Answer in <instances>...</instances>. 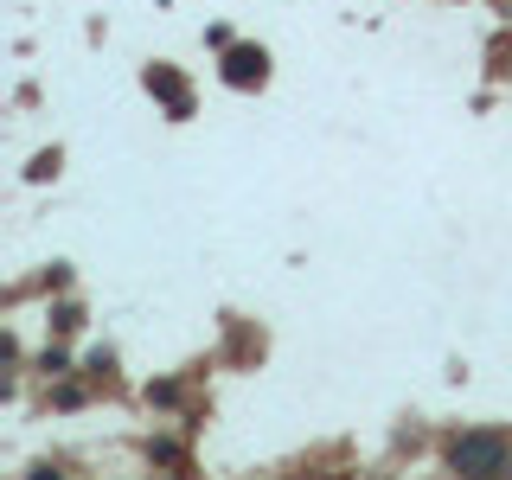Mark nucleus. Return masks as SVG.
Segmentation results:
<instances>
[{
  "instance_id": "obj_1",
  "label": "nucleus",
  "mask_w": 512,
  "mask_h": 480,
  "mask_svg": "<svg viewBox=\"0 0 512 480\" xmlns=\"http://www.w3.org/2000/svg\"><path fill=\"white\" fill-rule=\"evenodd\" d=\"M448 468H455V474H506L512 448L500 436H461L455 448H448Z\"/></svg>"
},
{
  "instance_id": "obj_2",
  "label": "nucleus",
  "mask_w": 512,
  "mask_h": 480,
  "mask_svg": "<svg viewBox=\"0 0 512 480\" xmlns=\"http://www.w3.org/2000/svg\"><path fill=\"white\" fill-rule=\"evenodd\" d=\"M263 77H269V58L256 52V45H237V52H224V84L250 90V84H263Z\"/></svg>"
},
{
  "instance_id": "obj_3",
  "label": "nucleus",
  "mask_w": 512,
  "mask_h": 480,
  "mask_svg": "<svg viewBox=\"0 0 512 480\" xmlns=\"http://www.w3.org/2000/svg\"><path fill=\"white\" fill-rule=\"evenodd\" d=\"M148 90H160V96H167V109H173V116H186V84H180V77H167V71H148Z\"/></svg>"
}]
</instances>
